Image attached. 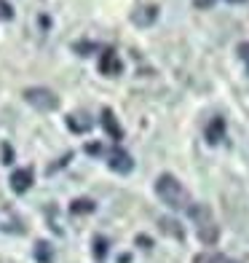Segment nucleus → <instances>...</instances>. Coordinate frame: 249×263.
I'll return each instance as SVG.
<instances>
[{
	"label": "nucleus",
	"instance_id": "nucleus-1",
	"mask_svg": "<svg viewBox=\"0 0 249 263\" xmlns=\"http://www.w3.org/2000/svg\"><path fill=\"white\" fill-rule=\"evenodd\" d=\"M156 194L169 210H188L191 207V194L185 191V185L177 180L174 175H158L156 180Z\"/></svg>",
	"mask_w": 249,
	"mask_h": 263
},
{
	"label": "nucleus",
	"instance_id": "nucleus-2",
	"mask_svg": "<svg viewBox=\"0 0 249 263\" xmlns=\"http://www.w3.org/2000/svg\"><path fill=\"white\" fill-rule=\"evenodd\" d=\"M25 100H27V105H32L35 110H40V113H51V110L59 107V97L51 89H46V86L25 89Z\"/></svg>",
	"mask_w": 249,
	"mask_h": 263
},
{
	"label": "nucleus",
	"instance_id": "nucleus-3",
	"mask_svg": "<svg viewBox=\"0 0 249 263\" xmlns=\"http://www.w3.org/2000/svg\"><path fill=\"white\" fill-rule=\"evenodd\" d=\"M108 166L113 172H121V175H129L134 170V161H132V156H129L126 151H121V148H113L110 153H108Z\"/></svg>",
	"mask_w": 249,
	"mask_h": 263
},
{
	"label": "nucleus",
	"instance_id": "nucleus-4",
	"mask_svg": "<svg viewBox=\"0 0 249 263\" xmlns=\"http://www.w3.org/2000/svg\"><path fill=\"white\" fill-rule=\"evenodd\" d=\"M121 70H123V65H121V59L115 57V51L105 49L102 57H99V73L102 76H121Z\"/></svg>",
	"mask_w": 249,
	"mask_h": 263
},
{
	"label": "nucleus",
	"instance_id": "nucleus-5",
	"mask_svg": "<svg viewBox=\"0 0 249 263\" xmlns=\"http://www.w3.org/2000/svg\"><path fill=\"white\" fill-rule=\"evenodd\" d=\"M32 185V170H14L11 172V188H14V194H27Z\"/></svg>",
	"mask_w": 249,
	"mask_h": 263
},
{
	"label": "nucleus",
	"instance_id": "nucleus-6",
	"mask_svg": "<svg viewBox=\"0 0 249 263\" xmlns=\"http://www.w3.org/2000/svg\"><path fill=\"white\" fill-rule=\"evenodd\" d=\"M102 126H105V132H108V135H110L113 140H121V137H123V129L118 126V121H115L113 110H108V107L102 110Z\"/></svg>",
	"mask_w": 249,
	"mask_h": 263
},
{
	"label": "nucleus",
	"instance_id": "nucleus-7",
	"mask_svg": "<svg viewBox=\"0 0 249 263\" xmlns=\"http://www.w3.org/2000/svg\"><path fill=\"white\" fill-rule=\"evenodd\" d=\"M222 132H225V121L222 118H215V121L206 126V142L209 145H217V142L222 140Z\"/></svg>",
	"mask_w": 249,
	"mask_h": 263
},
{
	"label": "nucleus",
	"instance_id": "nucleus-8",
	"mask_svg": "<svg viewBox=\"0 0 249 263\" xmlns=\"http://www.w3.org/2000/svg\"><path fill=\"white\" fill-rule=\"evenodd\" d=\"M94 258H97V260H105V258H108V242H105L102 236L94 239Z\"/></svg>",
	"mask_w": 249,
	"mask_h": 263
},
{
	"label": "nucleus",
	"instance_id": "nucleus-9",
	"mask_svg": "<svg viewBox=\"0 0 249 263\" xmlns=\"http://www.w3.org/2000/svg\"><path fill=\"white\" fill-rule=\"evenodd\" d=\"M35 258H38L40 263H51V250L46 242H38V247H35Z\"/></svg>",
	"mask_w": 249,
	"mask_h": 263
},
{
	"label": "nucleus",
	"instance_id": "nucleus-10",
	"mask_svg": "<svg viewBox=\"0 0 249 263\" xmlns=\"http://www.w3.org/2000/svg\"><path fill=\"white\" fill-rule=\"evenodd\" d=\"M70 212H94V201H89V199H78V201H73V207H70Z\"/></svg>",
	"mask_w": 249,
	"mask_h": 263
},
{
	"label": "nucleus",
	"instance_id": "nucleus-11",
	"mask_svg": "<svg viewBox=\"0 0 249 263\" xmlns=\"http://www.w3.org/2000/svg\"><path fill=\"white\" fill-rule=\"evenodd\" d=\"M239 57L244 59V65H246V73H249V41H246V43H239Z\"/></svg>",
	"mask_w": 249,
	"mask_h": 263
},
{
	"label": "nucleus",
	"instance_id": "nucleus-12",
	"mask_svg": "<svg viewBox=\"0 0 249 263\" xmlns=\"http://www.w3.org/2000/svg\"><path fill=\"white\" fill-rule=\"evenodd\" d=\"M3 159H6V161H3V164H11V148H8V145H6V148H3Z\"/></svg>",
	"mask_w": 249,
	"mask_h": 263
}]
</instances>
